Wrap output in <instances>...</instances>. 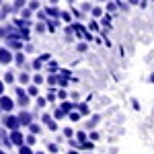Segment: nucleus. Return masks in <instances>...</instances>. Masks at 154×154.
I'll use <instances>...</instances> for the list:
<instances>
[{
  "mask_svg": "<svg viewBox=\"0 0 154 154\" xmlns=\"http://www.w3.org/2000/svg\"><path fill=\"white\" fill-rule=\"evenodd\" d=\"M19 121H21V119H17V117H11V115H8V117L4 119V123H6V125H8L11 130H17V128H19Z\"/></svg>",
  "mask_w": 154,
  "mask_h": 154,
  "instance_id": "f257e3e1",
  "label": "nucleus"
},
{
  "mask_svg": "<svg viewBox=\"0 0 154 154\" xmlns=\"http://www.w3.org/2000/svg\"><path fill=\"white\" fill-rule=\"evenodd\" d=\"M12 105H14V103H12L11 99H6V97H2V99H0V107H2L4 111H11Z\"/></svg>",
  "mask_w": 154,
  "mask_h": 154,
  "instance_id": "f03ea898",
  "label": "nucleus"
},
{
  "mask_svg": "<svg viewBox=\"0 0 154 154\" xmlns=\"http://www.w3.org/2000/svg\"><path fill=\"white\" fill-rule=\"evenodd\" d=\"M11 60H12V56H11V51H8V49H0V62L8 64Z\"/></svg>",
  "mask_w": 154,
  "mask_h": 154,
  "instance_id": "7ed1b4c3",
  "label": "nucleus"
},
{
  "mask_svg": "<svg viewBox=\"0 0 154 154\" xmlns=\"http://www.w3.org/2000/svg\"><path fill=\"white\" fill-rule=\"evenodd\" d=\"M11 140H12L14 144H21V142H23V136H21L19 131L14 130V131H12V136H11Z\"/></svg>",
  "mask_w": 154,
  "mask_h": 154,
  "instance_id": "20e7f679",
  "label": "nucleus"
},
{
  "mask_svg": "<svg viewBox=\"0 0 154 154\" xmlns=\"http://www.w3.org/2000/svg\"><path fill=\"white\" fill-rule=\"evenodd\" d=\"M21 123H31V115H29V113H21Z\"/></svg>",
  "mask_w": 154,
  "mask_h": 154,
  "instance_id": "39448f33",
  "label": "nucleus"
},
{
  "mask_svg": "<svg viewBox=\"0 0 154 154\" xmlns=\"http://www.w3.org/2000/svg\"><path fill=\"white\" fill-rule=\"evenodd\" d=\"M21 154H33V152H31V148H27V146H23V148H21Z\"/></svg>",
  "mask_w": 154,
  "mask_h": 154,
  "instance_id": "423d86ee",
  "label": "nucleus"
},
{
  "mask_svg": "<svg viewBox=\"0 0 154 154\" xmlns=\"http://www.w3.org/2000/svg\"><path fill=\"white\" fill-rule=\"evenodd\" d=\"M19 80H21V82H29V76H27V74H21V78H19Z\"/></svg>",
  "mask_w": 154,
  "mask_h": 154,
  "instance_id": "0eeeda50",
  "label": "nucleus"
},
{
  "mask_svg": "<svg viewBox=\"0 0 154 154\" xmlns=\"http://www.w3.org/2000/svg\"><path fill=\"white\" fill-rule=\"evenodd\" d=\"M33 80H35V84H41V82H43V76H39V74H37Z\"/></svg>",
  "mask_w": 154,
  "mask_h": 154,
  "instance_id": "6e6552de",
  "label": "nucleus"
},
{
  "mask_svg": "<svg viewBox=\"0 0 154 154\" xmlns=\"http://www.w3.org/2000/svg\"><path fill=\"white\" fill-rule=\"evenodd\" d=\"M70 119H72V121H78L80 115H78V113H70Z\"/></svg>",
  "mask_w": 154,
  "mask_h": 154,
  "instance_id": "1a4fd4ad",
  "label": "nucleus"
},
{
  "mask_svg": "<svg viewBox=\"0 0 154 154\" xmlns=\"http://www.w3.org/2000/svg\"><path fill=\"white\" fill-rule=\"evenodd\" d=\"M150 82H154V74H152V76H150Z\"/></svg>",
  "mask_w": 154,
  "mask_h": 154,
  "instance_id": "9d476101",
  "label": "nucleus"
},
{
  "mask_svg": "<svg viewBox=\"0 0 154 154\" xmlns=\"http://www.w3.org/2000/svg\"><path fill=\"white\" fill-rule=\"evenodd\" d=\"M0 93H2V82H0Z\"/></svg>",
  "mask_w": 154,
  "mask_h": 154,
  "instance_id": "9b49d317",
  "label": "nucleus"
},
{
  "mask_svg": "<svg viewBox=\"0 0 154 154\" xmlns=\"http://www.w3.org/2000/svg\"><path fill=\"white\" fill-rule=\"evenodd\" d=\"M70 154H76V152H74V150H72V152H70Z\"/></svg>",
  "mask_w": 154,
  "mask_h": 154,
  "instance_id": "f8f14e48",
  "label": "nucleus"
},
{
  "mask_svg": "<svg viewBox=\"0 0 154 154\" xmlns=\"http://www.w3.org/2000/svg\"><path fill=\"white\" fill-rule=\"evenodd\" d=\"M51 2H58V0H51Z\"/></svg>",
  "mask_w": 154,
  "mask_h": 154,
  "instance_id": "ddd939ff",
  "label": "nucleus"
},
{
  "mask_svg": "<svg viewBox=\"0 0 154 154\" xmlns=\"http://www.w3.org/2000/svg\"><path fill=\"white\" fill-rule=\"evenodd\" d=\"M0 154H4V152H2V150H0Z\"/></svg>",
  "mask_w": 154,
  "mask_h": 154,
  "instance_id": "4468645a",
  "label": "nucleus"
}]
</instances>
